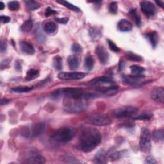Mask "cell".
Masks as SVG:
<instances>
[{"label": "cell", "instance_id": "cell-5", "mask_svg": "<svg viewBox=\"0 0 164 164\" xmlns=\"http://www.w3.org/2000/svg\"><path fill=\"white\" fill-rule=\"evenodd\" d=\"M46 129L44 122H37L29 127L24 128L22 134L26 137H35L43 134Z\"/></svg>", "mask_w": 164, "mask_h": 164}, {"label": "cell", "instance_id": "cell-42", "mask_svg": "<svg viewBox=\"0 0 164 164\" xmlns=\"http://www.w3.org/2000/svg\"><path fill=\"white\" fill-rule=\"evenodd\" d=\"M89 34H90V35H91V37L92 39H94V38L97 37L98 35H99L100 32H99V31H97L95 28H91V30H89Z\"/></svg>", "mask_w": 164, "mask_h": 164}, {"label": "cell", "instance_id": "cell-41", "mask_svg": "<svg viewBox=\"0 0 164 164\" xmlns=\"http://www.w3.org/2000/svg\"><path fill=\"white\" fill-rule=\"evenodd\" d=\"M57 12L55 11V10L51 9L50 7H47V9H46L45 11V16L46 17H49V16L54 15V14H56Z\"/></svg>", "mask_w": 164, "mask_h": 164}, {"label": "cell", "instance_id": "cell-40", "mask_svg": "<svg viewBox=\"0 0 164 164\" xmlns=\"http://www.w3.org/2000/svg\"><path fill=\"white\" fill-rule=\"evenodd\" d=\"M121 157H122V152L119 151V152H115V153H112L110 155V158L112 160H116L119 159Z\"/></svg>", "mask_w": 164, "mask_h": 164}, {"label": "cell", "instance_id": "cell-33", "mask_svg": "<svg viewBox=\"0 0 164 164\" xmlns=\"http://www.w3.org/2000/svg\"><path fill=\"white\" fill-rule=\"evenodd\" d=\"M35 34L36 38L37 39V40L39 41V42H43V41L44 40L45 37H44V35L43 34V33L42 28H40V25H38V27L35 29Z\"/></svg>", "mask_w": 164, "mask_h": 164}, {"label": "cell", "instance_id": "cell-36", "mask_svg": "<svg viewBox=\"0 0 164 164\" xmlns=\"http://www.w3.org/2000/svg\"><path fill=\"white\" fill-rule=\"evenodd\" d=\"M153 135L155 139L162 141L163 140V129L155 131L153 132Z\"/></svg>", "mask_w": 164, "mask_h": 164}, {"label": "cell", "instance_id": "cell-37", "mask_svg": "<svg viewBox=\"0 0 164 164\" xmlns=\"http://www.w3.org/2000/svg\"><path fill=\"white\" fill-rule=\"evenodd\" d=\"M107 43L109 44V46L110 49L112 51L116 52V53H118V52H119L121 51V49L111 40H109V39L107 40Z\"/></svg>", "mask_w": 164, "mask_h": 164}, {"label": "cell", "instance_id": "cell-51", "mask_svg": "<svg viewBox=\"0 0 164 164\" xmlns=\"http://www.w3.org/2000/svg\"><path fill=\"white\" fill-rule=\"evenodd\" d=\"M156 3H157L158 6H160L161 8H162V9H163V3L162 2H161V1H159V2H156Z\"/></svg>", "mask_w": 164, "mask_h": 164}, {"label": "cell", "instance_id": "cell-8", "mask_svg": "<svg viewBox=\"0 0 164 164\" xmlns=\"http://www.w3.org/2000/svg\"><path fill=\"white\" fill-rule=\"evenodd\" d=\"M151 136L148 129L142 128L141 132L140 137V147L142 151L148 152L151 150Z\"/></svg>", "mask_w": 164, "mask_h": 164}, {"label": "cell", "instance_id": "cell-47", "mask_svg": "<svg viewBox=\"0 0 164 164\" xmlns=\"http://www.w3.org/2000/svg\"><path fill=\"white\" fill-rule=\"evenodd\" d=\"M15 69L17 70L18 71L20 72L22 71V66L21 64L19 61H16L15 63Z\"/></svg>", "mask_w": 164, "mask_h": 164}, {"label": "cell", "instance_id": "cell-48", "mask_svg": "<svg viewBox=\"0 0 164 164\" xmlns=\"http://www.w3.org/2000/svg\"><path fill=\"white\" fill-rule=\"evenodd\" d=\"M9 60H3L1 63V67H2V69H3L4 67H6V65L9 64Z\"/></svg>", "mask_w": 164, "mask_h": 164}, {"label": "cell", "instance_id": "cell-9", "mask_svg": "<svg viewBox=\"0 0 164 164\" xmlns=\"http://www.w3.org/2000/svg\"><path fill=\"white\" fill-rule=\"evenodd\" d=\"M85 76V73L81 72H61L58 77L62 80H78Z\"/></svg>", "mask_w": 164, "mask_h": 164}, {"label": "cell", "instance_id": "cell-18", "mask_svg": "<svg viewBox=\"0 0 164 164\" xmlns=\"http://www.w3.org/2000/svg\"><path fill=\"white\" fill-rule=\"evenodd\" d=\"M20 49L23 53L27 55H31L35 53L34 46L27 41H21L20 43Z\"/></svg>", "mask_w": 164, "mask_h": 164}, {"label": "cell", "instance_id": "cell-19", "mask_svg": "<svg viewBox=\"0 0 164 164\" xmlns=\"http://www.w3.org/2000/svg\"><path fill=\"white\" fill-rule=\"evenodd\" d=\"M68 63L71 69H76L79 67L80 64V59L77 55H72L68 57Z\"/></svg>", "mask_w": 164, "mask_h": 164}, {"label": "cell", "instance_id": "cell-13", "mask_svg": "<svg viewBox=\"0 0 164 164\" xmlns=\"http://www.w3.org/2000/svg\"><path fill=\"white\" fill-rule=\"evenodd\" d=\"M152 99L157 102L163 103L164 98V88L162 87H156L152 90L151 92Z\"/></svg>", "mask_w": 164, "mask_h": 164}, {"label": "cell", "instance_id": "cell-23", "mask_svg": "<svg viewBox=\"0 0 164 164\" xmlns=\"http://www.w3.org/2000/svg\"><path fill=\"white\" fill-rule=\"evenodd\" d=\"M56 29V24L52 21L47 22L44 24V30L47 34H53Z\"/></svg>", "mask_w": 164, "mask_h": 164}, {"label": "cell", "instance_id": "cell-50", "mask_svg": "<svg viewBox=\"0 0 164 164\" xmlns=\"http://www.w3.org/2000/svg\"><path fill=\"white\" fill-rule=\"evenodd\" d=\"M9 102H10V100H7V99H2V101H1V105H3L9 103Z\"/></svg>", "mask_w": 164, "mask_h": 164}, {"label": "cell", "instance_id": "cell-28", "mask_svg": "<svg viewBox=\"0 0 164 164\" xmlns=\"http://www.w3.org/2000/svg\"><path fill=\"white\" fill-rule=\"evenodd\" d=\"M130 71L134 75H141L145 71V69L140 65H133L130 67Z\"/></svg>", "mask_w": 164, "mask_h": 164}, {"label": "cell", "instance_id": "cell-46", "mask_svg": "<svg viewBox=\"0 0 164 164\" xmlns=\"http://www.w3.org/2000/svg\"><path fill=\"white\" fill-rule=\"evenodd\" d=\"M6 48H7V45L5 43L2 42L1 43V46H0V50H1V53H3L6 52Z\"/></svg>", "mask_w": 164, "mask_h": 164}, {"label": "cell", "instance_id": "cell-24", "mask_svg": "<svg viewBox=\"0 0 164 164\" xmlns=\"http://www.w3.org/2000/svg\"><path fill=\"white\" fill-rule=\"evenodd\" d=\"M39 75V71L37 69H31L27 71L25 79L27 81H31L37 78Z\"/></svg>", "mask_w": 164, "mask_h": 164}, {"label": "cell", "instance_id": "cell-4", "mask_svg": "<svg viewBox=\"0 0 164 164\" xmlns=\"http://www.w3.org/2000/svg\"><path fill=\"white\" fill-rule=\"evenodd\" d=\"M75 135V129L72 127L66 126L60 128L57 130L52 136V138L57 142L64 144L72 141Z\"/></svg>", "mask_w": 164, "mask_h": 164}, {"label": "cell", "instance_id": "cell-32", "mask_svg": "<svg viewBox=\"0 0 164 164\" xmlns=\"http://www.w3.org/2000/svg\"><path fill=\"white\" fill-rule=\"evenodd\" d=\"M126 58L129 60H132V61H135V62H140L142 60V58L138 55H136L135 53H133L132 52H128L126 53Z\"/></svg>", "mask_w": 164, "mask_h": 164}, {"label": "cell", "instance_id": "cell-10", "mask_svg": "<svg viewBox=\"0 0 164 164\" xmlns=\"http://www.w3.org/2000/svg\"><path fill=\"white\" fill-rule=\"evenodd\" d=\"M142 12L147 16H151L157 13V9L154 5L149 1H142L140 3Z\"/></svg>", "mask_w": 164, "mask_h": 164}, {"label": "cell", "instance_id": "cell-3", "mask_svg": "<svg viewBox=\"0 0 164 164\" xmlns=\"http://www.w3.org/2000/svg\"><path fill=\"white\" fill-rule=\"evenodd\" d=\"M64 109L65 112L72 113H80L87 109V104L85 100L72 99V98L64 97Z\"/></svg>", "mask_w": 164, "mask_h": 164}, {"label": "cell", "instance_id": "cell-20", "mask_svg": "<svg viewBox=\"0 0 164 164\" xmlns=\"http://www.w3.org/2000/svg\"><path fill=\"white\" fill-rule=\"evenodd\" d=\"M146 38L150 41V44H151L153 47H156L157 44H158V37L157 33L156 31H152L147 33L145 35Z\"/></svg>", "mask_w": 164, "mask_h": 164}, {"label": "cell", "instance_id": "cell-7", "mask_svg": "<svg viewBox=\"0 0 164 164\" xmlns=\"http://www.w3.org/2000/svg\"><path fill=\"white\" fill-rule=\"evenodd\" d=\"M88 124L96 126H105L111 124L110 118L105 114L94 115L89 117L86 120Z\"/></svg>", "mask_w": 164, "mask_h": 164}, {"label": "cell", "instance_id": "cell-52", "mask_svg": "<svg viewBox=\"0 0 164 164\" xmlns=\"http://www.w3.org/2000/svg\"><path fill=\"white\" fill-rule=\"evenodd\" d=\"M5 4L3 3V2H0V10H3V9H4V8H5Z\"/></svg>", "mask_w": 164, "mask_h": 164}, {"label": "cell", "instance_id": "cell-39", "mask_svg": "<svg viewBox=\"0 0 164 164\" xmlns=\"http://www.w3.org/2000/svg\"><path fill=\"white\" fill-rule=\"evenodd\" d=\"M71 50L74 53H76V54L81 53L82 52V51H83L81 46L77 43H75V44H72V46L71 47Z\"/></svg>", "mask_w": 164, "mask_h": 164}, {"label": "cell", "instance_id": "cell-16", "mask_svg": "<svg viewBox=\"0 0 164 164\" xmlns=\"http://www.w3.org/2000/svg\"><path fill=\"white\" fill-rule=\"evenodd\" d=\"M113 81L107 76H100L95 78L89 82L91 85H103V84H112Z\"/></svg>", "mask_w": 164, "mask_h": 164}, {"label": "cell", "instance_id": "cell-6", "mask_svg": "<svg viewBox=\"0 0 164 164\" xmlns=\"http://www.w3.org/2000/svg\"><path fill=\"white\" fill-rule=\"evenodd\" d=\"M138 109L135 106H124L120 109H117L113 112V116L116 119L129 118L134 116L137 113Z\"/></svg>", "mask_w": 164, "mask_h": 164}, {"label": "cell", "instance_id": "cell-30", "mask_svg": "<svg viewBox=\"0 0 164 164\" xmlns=\"http://www.w3.org/2000/svg\"><path fill=\"white\" fill-rule=\"evenodd\" d=\"M57 3L62 4L64 6L68 8V9H70L71 10L75 11V12H80V9H79L78 7H77L75 5H74L68 2H66V1H58V2H57Z\"/></svg>", "mask_w": 164, "mask_h": 164}, {"label": "cell", "instance_id": "cell-35", "mask_svg": "<svg viewBox=\"0 0 164 164\" xmlns=\"http://www.w3.org/2000/svg\"><path fill=\"white\" fill-rule=\"evenodd\" d=\"M8 7H9V10H10L11 11H16L19 10L20 5L19 3L17 1H12L8 3Z\"/></svg>", "mask_w": 164, "mask_h": 164}, {"label": "cell", "instance_id": "cell-26", "mask_svg": "<svg viewBox=\"0 0 164 164\" xmlns=\"http://www.w3.org/2000/svg\"><path fill=\"white\" fill-rule=\"evenodd\" d=\"M34 87H27V86H19L15 87L12 88V91L17 93H25L32 91Z\"/></svg>", "mask_w": 164, "mask_h": 164}, {"label": "cell", "instance_id": "cell-49", "mask_svg": "<svg viewBox=\"0 0 164 164\" xmlns=\"http://www.w3.org/2000/svg\"><path fill=\"white\" fill-rule=\"evenodd\" d=\"M121 62L119 64V71H122L123 69H124L125 67V64L124 62H122V61H120Z\"/></svg>", "mask_w": 164, "mask_h": 164}, {"label": "cell", "instance_id": "cell-43", "mask_svg": "<svg viewBox=\"0 0 164 164\" xmlns=\"http://www.w3.org/2000/svg\"><path fill=\"white\" fill-rule=\"evenodd\" d=\"M145 163L147 164H153V163H157V161L155 160L154 158L152 156H148L146 158Z\"/></svg>", "mask_w": 164, "mask_h": 164}, {"label": "cell", "instance_id": "cell-22", "mask_svg": "<svg viewBox=\"0 0 164 164\" xmlns=\"http://www.w3.org/2000/svg\"><path fill=\"white\" fill-rule=\"evenodd\" d=\"M95 64L94 57L92 55H88L86 56L85 60V67L87 71H91Z\"/></svg>", "mask_w": 164, "mask_h": 164}, {"label": "cell", "instance_id": "cell-25", "mask_svg": "<svg viewBox=\"0 0 164 164\" xmlns=\"http://www.w3.org/2000/svg\"><path fill=\"white\" fill-rule=\"evenodd\" d=\"M33 25H34V24H33V21L31 19L27 20L22 24V25L21 26V30L24 33H28L31 31L33 28Z\"/></svg>", "mask_w": 164, "mask_h": 164}, {"label": "cell", "instance_id": "cell-29", "mask_svg": "<svg viewBox=\"0 0 164 164\" xmlns=\"http://www.w3.org/2000/svg\"><path fill=\"white\" fill-rule=\"evenodd\" d=\"M129 15H131L132 18L135 21L138 27H140L141 24V16L137 14L136 9L131 10L129 11Z\"/></svg>", "mask_w": 164, "mask_h": 164}, {"label": "cell", "instance_id": "cell-17", "mask_svg": "<svg viewBox=\"0 0 164 164\" xmlns=\"http://www.w3.org/2000/svg\"><path fill=\"white\" fill-rule=\"evenodd\" d=\"M117 28L120 31L128 32L132 30L133 25L132 23L127 19H121L117 24Z\"/></svg>", "mask_w": 164, "mask_h": 164}, {"label": "cell", "instance_id": "cell-45", "mask_svg": "<svg viewBox=\"0 0 164 164\" xmlns=\"http://www.w3.org/2000/svg\"><path fill=\"white\" fill-rule=\"evenodd\" d=\"M57 22L60 24H66L69 21L68 18H55V19Z\"/></svg>", "mask_w": 164, "mask_h": 164}, {"label": "cell", "instance_id": "cell-1", "mask_svg": "<svg viewBox=\"0 0 164 164\" xmlns=\"http://www.w3.org/2000/svg\"><path fill=\"white\" fill-rule=\"evenodd\" d=\"M101 142V134L99 130L92 127H84L79 137L78 149L85 153L93 151Z\"/></svg>", "mask_w": 164, "mask_h": 164}, {"label": "cell", "instance_id": "cell-14", "mask_svg": "<svg viewBox=\"0 0 164 164\" xmlns=\"http://www.w3.org/2000/svg\"><path fill=\"white\" fill-rule=\"evenodd\" d=\"M45 162V158L43 156L38 153H32L26 160L27 163L34 164H43Z\"/></svg>", "mask_w": 164, "mask_h": 164}, {"label": "cell", "instance_id": "cell-38", "mask_svg": "<svg viewBox=\"0 0 164 164\" xmlns=\"http://www.w3.org/2000/svg\"><path fill=\"white\" fill-rule=\"evenodd\" d=\"M118 10L117 3L116 2H112L109 5V11L113 14H116Z\"/></svg>", "mask_w": 164, "mask_h": 164}, {"label": "cell", "instance_id": "cell-11", "mask_svg": "<svg viewBox=\"0 0 164 164\" xmlns=\"http://www.w3.org/2000/svg\"><path fill=\"white\" fill-rule=\"evenodd\" d=\"M96 53L100 62L103 64H107L109 60V55L104 46L99 45L96 49Z\"/></svg>", "mask_w": 164, "mask_h": 164}, {"label": "cell", "instance_id": "cell-44", "mask_svg": "<svg viewBox=\"0 0 164 164\" xmlns=\"http://www.w3.org/2000/svg\"><path fill=\"white\" fill-rule=\"evenodd\" d=\"M0 20H1L2 23L5 24L10 21V18L8 17V16L6 15H1V17H0Z\"/></svg>", "mask_w": 164, "mask_h": 164}, {"label": "cell", "instance_id": "cell-2", "mask_svg": "<svg viewBox=\"0 0 164 164\" xmlns=\"http://www.w3.org/2000/svg\"><path fill=\"white\" fill-rule=\"evenodd\" d=\"M53 95L55 97L60 96L64 97L72 98V99H80V100H88L96 96L95 94L90 92H85L83 90L75 88H65L60 90H58L54 92Z\"/></svg>", "mask_w": 164, "mask_h": 164}, {"label": "cell", "instance_id": "cell-34", "mask_svg": "<svg viewBox=\"0 0 164 164\" xmlns=\"http://www.w3.org/2000/svg\"><path fill=\"white\" fill-rule=\"evenodd\" d=\"M153 117V115L150 113H143L139 116L134 117L135 120H142V121H148L150 120Z\"/></svg>", "mask_w": 164, "mask_h": 164}, {"label": "cell", "instance_id": "cell-21", "mask_svg": "<svg viewBox=\"0 0 164 164\" xmlns=\"http://www.w3.org/2000/svg\"><path fill=\"white\" fill-rule=\"evenodd\" d=\"M94 162L96 163H106V153L104 150H101L95 156Z\"/></svg>", "mask_w": 164, "mask_h": 164}, {"label": "cell", "instance_id": "cell-31", "mask_svg": "<svg viewBox=\"0 0 164 164\" xmlns=\"http://www.w3.org/2000/svg\"><path fill=\"white\" fill-rule=\"evenodd\" d=\"M53 66L57 70L62 69V59L60 56H56L53 59Z\"/></svg>", "mask_w": 164, "mask_h": 164}, {"label": "cell", "instance_id": "cell-12", "mask_svg": "<svg viewBox=\"0 0 164 164\" xmlns=\"http://www.w3.org/2000/svg\"><path fill=\"white\" fill-rule=\"evenodd\" d=\"M96 91L98 92L110 96L116 94L119 91V87L117 85H112L109 87H99L96 88Z\"/></svg>", "mask_w": 164, "mask_h": 164}, {"label": "cell", "instance_id": "cell-27", "mask_svg": "<svg viewBox=\"0 0 164 164\" xmlns=\"http://www.w3.org/2000/svg\"><path fill=\"white\" fill-rule=\"evenodd\" d=\"M24 2H25L27 9L29 10H34L38 9L40 6V4L39 2L36 1H33V0L25 1Z\"/></svg>", "mask_w": 164, "mask_h": 164}, {"label": "cell", "instance_id": "cell-15", "mask_svg": "<svg viewBox=\"0 0 164 164\" xmlns=\"http://www.w3.org/2000/svg\"><path fill=\"white\" fill-rule=\"evenodd\" d=\"M141 75H124L122 76V83L126 85H134L142 79Z\"/></svg>", "mask_w": 164, "mask_h": 164}]
</instances>
